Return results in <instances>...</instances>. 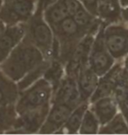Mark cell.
<instances>
[{
    "label": "cell",
    "mask_w": 128,
    "mask_h": 135,
    "mask_svg": "<svg viewBox=\"0 0 128 135\" xmlns=\"http://www.w3.org/2000/svg\"><path fill=\"white\" fill-rule=\"evenodd\" d=\"M63 4L68 11V13L70 17H72L80 8L83 6L80 0H62Z\"/></svg>",
    "instance_id": "obj_26"
},
{
    "label": "cell",
    "mask_w": 128,
    "mask_h": 135,
    "mask_svg": "<svg viewBox=\"0 0 128 135\" xmlns=\"http://www.w3.org/2000/svg\"><path fill=\"white\" fill-rule=\"evenodd\" d=\"M103 40L114 60L123 61L128 55V25L123 21L105 24Z\"/></svg>",
    "instance_id": "obj_6"
},
{
    "label": "cell",
    "mask_w": 128,
    "mask_h": 135,
    "mask_svg": "<svg viewBox=\"0 0 128 135\" xmlns=\"http://www.w3.org/2000/svg\"><path fill=\"white\" fill-rule=\"evenodd\" d=\"M67 104L75 108L82 103L75 77L66 75L52 97L51 104Z\"/></svg>",
    "instance_id": "obj_11"
},
{
    "label": "cell",
    "mask_w": 128,
    "mask_h": 135,
    "mask_svg": "<svg viewBox=\"0 0 128 135\" xmlns=\"http://www.w3.org/2000/svg\"><path fill=\"white\" fill-rule=\"evenodd\" d=\"M122 62H123V65H124V68H125V69L128 70V55L123 59Z\"/></svg>",
    "instance_id": "obj_31"
},
{
    "label": "cell",
    "mask_w": 128,
    "mask_h": 135,
    "mask_svg": "<svg viewBox=\"0 0 128 135\" xmlns=\"http://www.w3.org/2000/svg\"><path fill=\"white\" fill-rule=\"evenodd\" d=\"M100 123L94 112L89 109L86 110L82 120L78 133L80 134H98Z\"/></svg>",
    "instance_id": "obj_25"
},
{
    "label": "cell",
    "mask_w": 128,
    "mask_h": 135,
    "mask_svg": "<svg viewBox=\"0 0 128 135\" xmlns=\"http://www.w3.org/2000/svg\"><path fill=\"white\" fill-rule=\"evenodd\" d=\"M111 1H112L115 4L119 5V6H121V5H120V3H119V0H111Z\"/></svg>",
    "instance_id": "obj_33"
},
{
    "label": "cell",
    "mask_w": 128,
    "mask_h": 135,
    "mask_svg": "<svg viewBox=\"0 0 128 135\" xmlns=\"http://www.w3.org/2000/svg\"><path fill=\"white\" fill-rule=\"evenodd\" d=\"M127 123H128V122H127Z\"/></svg>",
    "instance_id": "obj_38"
},
{
    "label": "cell",
    "mask_w": 128,
    "mask_h": 135,
    "mask_svg": "<svg viewBox=\"0 0 128 135\" xmlns=\"http://www.w3.org/2000/svg\"><path fill=\"white\" fill-rule=\"evenodd\" d=\"M1 4H2V0H0V6H1Z\"/></svg>",
    "instance_id": "obj_35"
},
{
    "label": "cell",
    "mask_w": 128,
    "mask_h": 135,
    "mask_svg": "<svg viewBox=\"0 0 128 135\" xmlns=\"http://www.w3.org/2000/svg\"><path fill=\"white\" fill-rule=\"evenodd\" d=\"M50 62H51V60H44L37 67H35L34 69H32V70H30L28 73H26V74L24 75V77L22 79H20L17 83L20 92L24 90L27 87H29L32 83L37 82L40 78H42L43 75L45 74L46 70H47L48 66H49Z\"/></svg>",
    "instance_id": "obj_24"
},
{
    "label": "cell",
    "mask_w": 128,
    "mask_h": 135,
    "mask_svg": "<svg viewBox=\"0 0 128 135\" xmlns=\"http://www.w3.org/2000/svg\"><path fill=\"white\" fill-rule=\"evenodd\" d=\"M52 30L54 36L53 59L59 60L65 66L75 47L87 33L72 17L66 18Z\"/></svg>",
    "instance_id": "obj_2"
},
{
    "label": "cell",
    "mask_w": 128,
    "mask_h": 135,
    "mask_svg": "<svg viewBox=\"0 0 128 135\" xmlns=\"http://www.w3.org/2000/svg\"><path fill=\"white\" fill-rule=\"evenodd\" d=\"M97 17L105 24L121 22V6L111 0H98Z\"/></svg>",
    "instance_id": "obj_17"
},
{
    "label": "cell",
    "mask_w": 128,
    "mask_h": 135,
    "mask_svg": "<svg viewBox=\"0 0 128 135\" xmlns=\"http://www.w3.org/2000/svg\"><path fill=\"white\" fill-rule=\"evenodd\" d=\"M82 4L92 15L97 17V4L98 0H82ZM98 18V17H97Z\"/></svg>",
    "instance_id": "obj_27"
},
{
    "label": "cell",
    "mask_w": 128,
    "mask_h": 135,
    "mask_svg": "<svg viewBox=\"0 0 128 135\" xmlns=\"http://www.w3.org/2000/svg\"><path fill=\"white\" fill-rule=\"evenodd\" d=\"M46 60L42 53L24 36L23 40L0 64V69L8 78L18 83L26 73Z\"/></svg>",
    "instance_id": "obj_1"
},
{
    "label": "cell",
    "mask_w": 128,
    "mask_h": 135,
    "mask_svg": "<svg viewBox=\"0 0 128 135\" xmlns=\"http://www.w3.org/2000/svg\"><path fill=\"white\" fill-rule=\"evenodd\" d=\"M121 7H124V6H128V0H124L123 2L121 3Z\"/></svg>",
    "instance_id": "obj_32"
},
{
    "label": "cell",
    "mask_w": 128,
    "mask_h": 135,
    "mask_svg": "<svg viewBox=\"0 0 128 135\" xmlns=\"http://www.w3.org/2000/svg\"><path fill=\"white\" fill-rule=\"evenodd\" d=\"M2 1H8V0H2Z\"/></svg>",
    "instance_id": "obj_36"
},
{
    "label": "cell",
    "mask_w": 128,
    "mask_h": 135,
    "mask_svg": "<svg viewBox=\"0 0 128 135\" xmlns=\"http://www.w3.org/2000/svg\"><path fill=\"white\" fill-rule=\"evenodd\" d=\"M125 69L122 61H116L115 64L102 76H99V81L97 83L96 90L89 99V103H91L97 99L103 97L112 96L114 87L116 83Z\"/></svg>",
    "instance_id": "obj_12"
},
{
    "label": "cell",
    "mask_w": 128,
    "mask_h": 135,
    "mask_svg": "<svg viewBox=\"0 0 128 135\" xmlns=\"http://www.w3.org/2000/svg\"><path fill=\"white\" fill-rule=\"evenodd\" d=\"M17 117L15 104L0 105V134L10 133L14 127Z\"/></svg>",
    "instance_id": "obj_23"
},
{
    "label": "cell",
    "mask_w": 128,
    "mask_h": 135,
    "mask_svg": "<svg viewBox=\"0 0 128 135\" xmlns=\"http://www.w3.org/2000/svg\"><path fill=\"white\" fill-rule=\"evenodd\" d=\"M25 37L42 53L46 60H52L54 36L52 28L43 18V11L36 8L34 14L25 24Z\"/></svg>",
    "instance_id": "obj_3"
},
{
    "label": "cell",
    "mask_w": 128,
    "mask_h": 135,
    "mask_svg": "<svg viewBox=\"0 0 128 135\" xmlns=\"http://www.w3.org/2000/svg\"><path fill=\"white\" fill-rule=\"evenodd\" d=\"M51 104L18 114L14 127L10 133H39L49 112Z\"/></svg>",
    "instance_id": "obj_8"
},
{
    "label": "cell",
    "mask_w": 128,
    "mask_h": 135,
    "mask_svg": "<svg viewBox=\"0 0 128 135\" xmlns=\"http://www.w3.org/2000/svg\"><path fill=\"white\" fill-rule=\"evenodd\" d=\"M74 108L67 104H51L49 112L40 129L39 134H56L64 126Z\"/></svg>",
    "instance_id": "obj_10"
},
{
    "label": "cell",
    "mask_w": 128,
    "mask_h": 135,
    "mask_svg": "<svg viewBox=\"0 0 128 135\" xmlns=\"http://www.w3.org/2000/svg\"><path fill=\"white\" fill-rule=\"evenodd\" d=\"M123 1H124V0H119V3H120V4H121V3L123 2Z\"/></svg>",
    "instance_id": "obj_34"
},
{
    "label": "cell",
    "mask_w": 128,
    "mask_h": 135,
    "mask_svg": "<svg viewBox=\"0 0 128 135\" xmlns=\"http://www.w3.org/2000/svg\"><path fill=\"white\" fill-rule=\"evenodd\" d=\"M121 18L122 21L128 25V6L121 7Z\"/></svg>",
    "instance_id": "obj_29"
},
{
    "label": "cell",
    "mask_w": 128,
    "mask_h": 135,
    "mask_svg": "<svg viewBox=\"0 0 128 135\" xmlns=\"http://www.w3.org/2000/svg\"><path fill=\"white\" fill-rule=\"evenodd\" d=\"M38 0H8L2 1L0 20L6 26L26 24L34 14Z\"/></svg>",
    "instance_id": "obj_5"
},
{
    "label": "cell",
    "mask_w": 128,
    "mask_h": 135,
    "mask_svg": "<svg viewBox=\"0 0 128 135\" xmlns=\"http://www.w3.org/2000/svg\"><path fill=\"white\" fill-rule=\"evenodd\" d=\"M96 33H88L84 36L73 51L71 56L65 64V75L77 77L78 72L88 66L89 55Z\"/></svg>",
    "instance_id": "obj_9"
},
{
    "label": "cell",
    "mask_w": 128,
    "mask_h": 135,
    "mask_svg": "<svg viewBox=\"0 0 128 135\" xmlns=\"http://www.w3.org/2000/svg\"><path fill=\"white\" fill-rule=\"evenodd\" d=\"M20 90L17 83L8 78L4 74L0 76V105L15 104Z\"/></svg>",
    "instance_id": "obj_19"
},
{
    "label": "cell",
    "mask_w": 128,
    "mask_h": 135,
    "mask_svg": "<svg viewBox=\"0 0 128 135\" xmlns=\"http://www.w3.org/2000/svg\"><path fill=\"white\" fill-rule=\"evenodd\" d=\"M75 23L86 33H96L102 25L103 21L99 18L92 15L83 6H82L74 15L72 16Z\"/></svg>",
    "instance_id": "obj_18"
},
{
    "label": "cell",
    "mask_w": 128,
    "mask_h": 135,
    "mask_svg": "<svg viewBox=\"0 0 128 135\" xmlns=\"http://www.w3.org/2000/svg\"><path fill=\"white\" fill-rule=\"evenodd\" d=\"M80 1H81V2H82V0H80Z\"/></svg>",
    "instance_id": "obj_37"
},
{
    "label": "cell",
    "mask_w": 128,
    "mask_h": 135,
    "mask_svg": "<svg viewBox=\"0 0 128 135\" xmlns=\"http://www.w3.org/2000/svg\"><path fill=\"white\" fill-rule=\"evenodd\" d=\"M105 23H102L95 34L89 55L88 66L98 76H102L115 64L116 61L111 56L103 40V27Z\"/></svg>",
    "instance_id": "obj_7"
},
{
    "label": "cell",
    "mask_w": 128,
    "mask_h": 135,
    "mask_svg": "<svg viewBox=\"0 0 128 135\" xmlns=\"http://www.w3.org/2000/svg\"><path fill=\"white\" fill-rule=\"evenodd\" d=\"M57 1H59V0H38L36 8H39L40 10L44 11L47 7L50 6L51 4H54Z\"/></svg>",
    "instance_id": "obj_28"
},
{
    "label": "cell",
    "mask_w": 128,
    "mask_h": 135,
    "mask_svg": "<svg viewBox=\"0 0 128 135\" xmlns=\"http://www.w3.org/2000/svg\"><path fill=\"white\" fill-rule=\"evenodd\" d=\"M53 93V88L49 82L43 77L40 78L20 92L18 100L15 103L16 112L18 114H21L27 110L51 104Z\"/></svg>",
    "instance_id": "obj_4"
},
{
    "label": "cell",
    "mask_w": 128,
    "mask_h": 135,
    "mask_svg": "<svg viewBox=\"0 0 128 135\" xmlns=\"http://www.w3.org/2000/svg\"><path fill=\"white\" fill-rule=\"evenodd\" d=\"M89 109L96 115L100 126L108 123L120 112L118 102L113 96L103 97L89 103Z\"/></svg>",
    "instance_id": "obj_14"
},
{
    "label": "cell",
    "mask_w": 128,
    "mask_h": 135,
    "mask_svg": "<svg viewBox=\"0 0 128 135\" xmlns=\"http://www.w3.org/2000/svg\"><path fill=\"white\" fill-rule=\"evenodd\" d=\"M7 27V26L5 25V24L3 22V20H0V36L4 33V31H5V29H6Z\"/></svg>",
    "instance_id": "obj_30"
},
{
    "label": "cell",
    "mask_w": 128,
    "mask_h": 135,
    "mask_svg": "<svg viewBox=\"0 0 128 135\" xmlns=\"http://www.w3.org/2000/svg\"><path fill=\"white\" fill-rule=\"evenodd\" d=\"M68 17L70 16L62 0H59L43 11V18L52 29L56 27Z\"/></svg>",
    "instance_id": "obj_20"
},
{
    "label": "cell",
    "mask_w": 128,
    "mask_h": 135,
    "mask_svg": "<svg viewBox=\"0 0 128 135\" xmlns=\"http://www.w3.org/2000/svg\"><path fill=\"white\" fill-rule=\"evenodd\" d=\"M89 106V102H82L77 107H75L71 113L69 114L67 121L64 126L60 129L57 133L63 134H75L78 133L79 128H80L82 120H83V115L86 110Z\"/></svg>",
    "instance_id": "obj_16"
},
{
    "label": "cell",
    "mask_w": 128,
    "mask_h": 135,
    "mask_svg": "<svg viewBox=\"0 0 128 135\" xmlns=\"http://www.w3.org/2000/svg\"><path fill=\"white\" fill-rule=\"evenodd\" d=\"M98 134H128V123L123 113L119 112L112 119L100 126Z\"/></svg>",
    "instance_id": "obj_21"
},
{
    "label": "cell",
    "mask_w": 128,
    "mask_h": 135,
    "mask_svg": "<svg viewBox=\"0 0 128 135\" xmlns=\"http://www.w3.org/2000/svg\"><path fill=\"white\" fill-rule=\"evenodd\" d=\"M26 33L25 24L7 26L4 33L0 36V64L8 57Z\"/></svg>",
    "instance_id": "obj_13"
},
{
    "label": "cell",
    "mask_w": 128,
    "mask_h": 135,
    "mask_svg": "<svg viewBox=\"0 0 128 135\" xmlns=\"http://www.w3.org/2000/svg\"><path fill=\"white\" fill-rule=\"evenodd\" d=\"M75 80L82 102H89L97 89L99 76L86 66L78 72Z\"/></svg>",
    "instance_id": "obj_15"
},
{
    "label": "cell",
    "mask_w": 128,
    "mask_h": 135,
    "mask_svg": "<svg viewBox=\"0 0 128 135\" xmlns=\"http://www.w3.org/2000/svg\"><path fill=\"white\" fill-rule=\"evenodd\" d=\"M65 76V66L57 59H52L49 66L46 70L43 78H45L52 85L53 91L55 90L61 83L62 78ZM54 94V93H53Z\"/></svg>",
    "instance_id": "obj_22"
}]
</instances>
